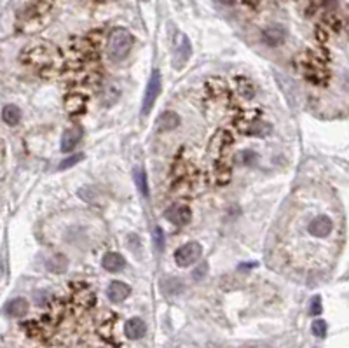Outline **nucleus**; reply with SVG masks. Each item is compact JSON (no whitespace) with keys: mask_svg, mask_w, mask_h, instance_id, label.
Wrapping results in <instances>:
<instances>
[{"mask_svg":"<svg viewBox=\"0 0 349 348\" xmlns=\"http://www.w3.org/2000/svg\"><path fill=\"white\" fill-rule=\"evenodd\" d=\"M107 294H108V299H110L112 303H122V301L131 294V289H129V286L128 284H124V282L114 280L110 286H108Z\"/></svg>","mask_w":349,"mask_h":348,"instance_id":"4468645a","label":"nucleus"},{"mask_svg":"<svg viewBox=\"0 0 349 348\" xmlns=\"http://www.w3.org/2000/svg\"><path fill=\"white\" fill-rule=\"evenodd\" d=\"M161 88H162L161 72L154 70L150 75V79H149L147 89H145L144 105H142V114L144 116H149V112L152 111V107H154L155 100H157V97H159V93H161Z\"/></svg>","mask_w":349,"mask_h":348,"instance_id":"20e7f679","label":"nucleus"},{"mask_svg":"<svg viewBox=\"0 0 349 348\" xmlns=\"http://www.w3.org/2000/svg\"><path fill=\"white\" fill-rule=\"evenodd\" d=\"M101 266L107 271H110V273H117V271H121L122 268L126 266V261L121 254H117V252H108V254L103 256Z\"/></svg>","mask_w":349,"mask_h":348,"instance_id":"2eb2a0df","label":"nucleus"},{"mask_svg":"<svg viewBox=\"0 0 349 348\" xmlns=\"http://www.w3.org/2000/svg\"><path fill=\"white\" fill-rule=\"evenodd\" d=\"M133 178H135L136 189L140 191V194L144 198L149 196V184H147V174H145L142 168H135L133 172Z\"/></svg>","mask_w":349,"mask_h":348,"instance_id":"aec40b11","label":"nucleus"},{"mask_svg":"<svg viewBox=\"0 0 349 348\" xmlns=\"http://www.w3.org/2000/svg\"><path fill=\"white\" fill-rule=\"evenodd\" d=\"M231 177H232V170H231V167H229L227 161H225L224 158L215 160V167H213V170H211V178H213L215 184L217 185L229 184Z\"/></svg>","mask_w":349,"mask_h":348,"instance_id":"9d476101","label":"nucleus"},{"mask_svg":"<svg viewBox=\"0 0 349 348\" xmlns=\"http://www.w3.org/2000/svg\"><path fill=\"white\" fill-rule=\"evenodd\" d=\"M178 124H180V117H178L175 112H164V114L159 116L157 122H155L159 131H171V130H175Z\"/></svg>","mask_w":349,"mask_h":348,"instance_id":"f3484780","label":"nucleus"},{"mask_svg":"<svg viewBox=\"0 0 349 348\" xmlns=\"http://www.w3.org/2000/svg\"><path fill=\"white\" fill-rule=\"evenodd\" d=\"M309 313L311 315H320L321 313V297L314 296L309 303Z\"/></svg>","mask_w":349,"mask_h":348,"instance_id":"bb28decb","label":"nucleus"},{"mask_svg":"<svg viewBox=\"0 0 349 348\" xmlns=\"http://www.w3.org/2000/svg\"><path fill=\"white\" fill-rule=\"evenodd\" d=\"M86 98L81 93H70L68 97L65 98V111L70 116H81L86 111Z\"/></svg>","mask_w":349,"mask_h":348,"instance_id":"f8f14e48","label":"nucleus"},{"mask_svg":"<svg viewBox=\"0 0 349 348\" xmlns=\"http://www.w3.org/2000/svg\"><path fill=\"white\" fill-rule=\"evenodd\" d=\"M311 329H312V334H314L316 338L327 336V322H325V320H314Z\"/></svg>","mask_w":349,"mask_h":348,"instance_id":"393cba45","label":"nucleus"},{"mask_svg":"<svg viewBox=\"0 0 349 348\" xmlns=\"http://www.w3.org/2000/svg\"><path fill=\"white\" fill-rule=\"evenodd\" d=\"M21 61L42 72H56L61 67V55L49 44H32L23 49Z\"/></svg>","mask_w":349,"mask_h":348,"instance_id":"f257e3e1","label":"nucleus"},{"mask_svg":"<svg viewBox=\"0 0 349 348\" xmlns=\"http://www.w3.org/2000/svg\"><path fill=\"white\" fill-rule=\"evenodd\" d=\"M192 55V48H191V42H189V39L182 37V44H178V49H177V56H180L182 61H187L189 58H191Z\"/></svg>","mask_w":349,"mask_h":348,"instance_id":"4be33fe9","label":"nucleus"},{"mask_svg":"<svg viewBox=\"0 0 349 348\" xmlns=\"http://www.w3.org/2000/svg\"><path fill=\"white\" fill-rule=\"evenodd\" d=\"M202 247L198 241H189V243L182 245L177 252H175V263L178 264V268H189L201 257Z\"/></svg>","mask_w":349,"mask_h":348,"instance_id":"7ed1b4c3","label":"nucleus"},{"mask_svg":"<svg viewBox=\"0 0 349 348\" xmlns=\"http://www.w3.org/2000/svg\"><path fill=\"white\" fill-rule=\"evenodd\" d=\"M133 48V35L126 28H114L107 41V56L110 61L119 63L129 55Z\"/></svg>","mask_w":349,"mask_h":348,"instance_id":"f03ea898","label":"nucleus"},{"mask_svg":"<svg viewBox=\"0 0 349 348\" xmlns=\"http://www.w3.org/2000/svg\"><path fill=\"white\" fill-rule=\"evenodd\" d=\"M68 266V261L63 254H54L51 259L48 261V270L49 271H54V273H61L65 271V268Z\"/></svg>","mask_w":349,"mask_h":348,"instance_id":"412c9836","label":"nucleus"},{"mask_svg":"<svg viewBox=\"0 0 349 348\" xmlns=\"http://www.w3.org/2000/svg\"><path fill=\"white\" fill-rule=\"evenodd\" d=\"M82 138V128L81 126H72V128H68V130L63 133L61 137V151L63 152H70L74 151L75 145L81 142Z\"/></svg>","mask_w":349,"mask_h":348,"instance_id":"ddd939ff","label":"nucleus"},{"mask_svg":"<svg viewBox=\"0 0 349 348\" xmlns=\"http://www.w3.org/2000/svg\"><path fill=\"white\" fill-rule=\"evenodd\" d=\"M231 144H232L231 133L229 131H218L213 137V140H211V145H209V151H211L215 160H220L222 156L225 154V151L231 147Z\"/></svg>","mask_w":349,"mask_h":348,"instance_id":"6e6552de","label":"nucleus"},{"mask_svg":"<svg viewBox=\"0 0 349 348\" xmlns=\"http://www.w3.org/2000/svg\"><path fill=\"white\" fill-rule=\"evenodd\" d=\"M348 34H349V21H348Z\"/></svg>","mask_w":349,"mask_h":348,"instance_id":"c85d7f7f","label":"nucleus"},{"mask_svg":"<svg viewBox=\"0 0 349 348\" xmlns=\"http://www.w3.org/2000/svg\"><path fill=\"white\" fill-rule=\"evenodd\" d=\"M285 39H287V30L279 25L267 26V28L262 32V41H264L267 46H271V48H276V46L283 44Z\"/></svg>","mask_w":349,"mask_h":348,"instance_id":"1a4fd4ad","label":"nucleus"},{"mask_svg":"<svg viewBox=\"0 0 349 348\" xmlns=\"http://www.w3.org/2000/svg\"><path fill=\"white\" fill-rule=\"evenodd\" d=\"M2 119H4L5 124L16 126L21 121V111H19L16 105H5V107L2 109Z\"/></svg>","mask_w":349,"mask_h":348,"instance_id":"6ab92c4d","label":"nucleus"},{"mask_svg":"<svg viewBox=\"0 0 349 348\" xmlns=\"http://www.w3.org/2000/svg\"><path fill=\"white\" fill-rule=\"evenodd\" d=\"M52 0H32L28 4V7L25 9L21 18H25V21H33L39 19L41 16L48 14V11L51 9Z\"/></svg>","mask_w":349,"mask_h":348,"instance_id":"0eeeda50","label":"nucleus"},{"mask_svg":"<svg viewBox=\"0 0 349 348\" xmlns=\"http://www.w3.org/2000/svg\"><path fill=\"white\" fill-rule=\"evenodd\" d=\"M206 271H208V264H206V263L199 264V266L196 268L194 271H192V278H194V280H201V278L204 277Z\"/></svg>","mask_w":349,"mask_h":348,"instance_id":"cd10ccee","label":"nucleus"},{"mask_svg":"<svg viewBox=\"0 0 349 348\" xmlns=\"http://www.w3.org/2000/svg\"><path fill=\"white\" fill-rule=\"evenodd\" d=\"M334 231V221L328 215L320 214L307 224V233L314 238H328Z\"/></svg>","mask_w":349,"mask_h":348,"instance_id":"39448f33","label":"nucleus"},{"mask_svg":"<svg viewBox=\"0 0 349 348\" xmlns=\"http://www.w3.org/2000/svg\"><path fill=\"white\" fill-rule=\"evenodd\" d=\"M154 243H155V250L162 252L164 250V233L159 226L154 228Z\"/></svg>","mask_w":349,"mask_h":348,"instance_id":"a878e982","label":"nucleus"},{"mask_svg":"<svg viewBox=\"0 0 349 348\" xmlns=\"http://www.w3.org/2000/svg\"><path fill=\"white\" fill-rule=\"evenodd\" d=\"M166 221H169L175 226H187L192 219V212L185 205H171L168 210L164 212Z\"/></svg>","mask_w":349,"mask_h":348,"instance_id":"423d86ee","label":"nucleus"},{"mask_svg":"<svg viewBox=\"0 0 349 348\" xmlns=\"http://www.w3.org/2000/svg\"><path fill=\"white\" fill-rule=\"evenodd\" d=\"M74 299H75V303L81 304V308H84V310L93 308L96 303L95 294H93L88 287H81V290H77V292L74 294Z\"/></svg>","mask_w":349,"mask_h":348,"instance_id":"a211bd4d","label":"nucleus"},{"mask_svg":"<svg viewBox=\"0 0 349 348\" xmlns=\"http://www.w3.org/2000/svg\"><path fill=\"white\" fill-rule=\"evenodd\" d=\"M238 82H239V86H238V93H239V95H241L243 98H247V100H248V98L253 97V95H255V88L250 84V82L245 81V79H239Z\"/></svg>","mask_w":349,"mask_h":348,"instance_id":"5701e85b","label":"nucleus"},{"mask_svg":"<svg viewBox=\"0 0 349 348\" xmlns=\"http://www.w3.org/2000/svg\"><path fill=\"white\" fill-rule=\"evenodd\" d=\"M124 334H126V338H128V340H131V341L142 340V338L147 334V326H145V322L142 319H136V317H133V319H129L128 322H126Z\"/></svg>","mask_w":349,"mask_h":348,"instance_id":"9b49d317","label":"nucleus"},{"mask_svg":"<svg viewBox=\"0 0 349 348\" xmlns=\"http://www.w3.org/2000/svg\"><path fill=\"white\" fill-rule=\"evenodd\" d=\"M84 160V154H74V156H68L66 160H63L61 163H59V170H68V168L75 167V165L79 163V161Z\"/></svg>","mask_w":349,"mask_h":348,"instance_id":"b1692460","label":"nucleus"},{"mask_svg":"<svg viewBox=\"0 0 349 348\" xmlns=\"http://www.w3.org/2000/svg\"><path fill=\"white\" fill-rule=\"evenodd\" d=\"M26 311H28V301L25 297H14V299L5 304V313L9 317H14V319H19V317L26 315Z\"/></svg>","mask_w":349,"mask_h":348,"instance_id":"dca6fc26","label":"nucleus"}]
</instances>
